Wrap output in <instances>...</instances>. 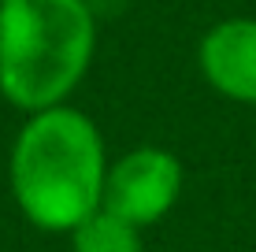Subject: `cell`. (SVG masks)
<instances>
[{
	"instance_id": "obj_6",
	"label": "cell",
	"mask_w": 256,
	"mask_h": 252,
	"mask_svg": "<svg viewBox=\"0 0 256 252\" xmlns=\"http://www.w3.org/2000/svg\"><path fill=\"white\" fill-rule=\"evenodd\" d=\"M0 4H4V0H0Z\"/></svg>"
},
{
	"instance_id": "obj_3",
	"label": "cell",
	"mask_w": 256,
	"mask_h": 252,
	"mask_svg": "<svg viewBox=\"0 0 256 252\" xmlns=\"http://www.w3.org/2000/svg\"><path fill=\"white\" fill-rule=\"evenodd\" d=\"M182 193V163L174 152L160 145H141L108 163V182H104V204L108 212L130 219L134 227H152L160 223Z\"/></svg>"
},
{
	"instance_id": "obj_1",
	"label": "cell",
	"mask_w": 256,
	"mask_h": 252,
	"mask_svg": "<svg viewBox=\"0 0 256 252\" xmlns=\"http://www.w3.org/2000/svg\"><path fill=\"white\" fill-rule=\"evenodd\" d=\"M8 182L26 223L70 234L104 204L108 152L96 123L70 104L30 111L8 156Z\"/></svg>"
},
{
	"instance_id": "obj_5",
	"label": "cell",
	"mask_w": 256,
	"mask_h": 252,
	"mask_svg": "<svg viewBox=\"0 0 256 252\" xmlns=\"http://www.w3.org/2000/svg\"><path fill=\"white\" fill-rule=\"evenodd\" d=\"M70 252H145V241L141 227L108 208H96L90 219L70 230Z\"/></svg>"
},
{
	"instance_id": "obj_4",
	"label": "cell",
	"mask_w": 256,
	"mask_h": 252,
	"mask_svg": "<svg viewBox=\"0 0 256 252\" xmlns=\"http://www.w3.org/2000/svg\"><path fill=\"white\" fill-rule=\"evenodd\" d=\"M197 67L219 97L256 104V19H223L200 37Z\"/></svg>"
},
{
	"instance_id": "obj_2",
	"label": "cell",
	"mask_w": 256,
	"mask_h": 252,
	"mask_svg": "<svg viewBox=\"0 0 256 252\" xmlns=\"http://www.w3.org/2000/svg\"><path fill=\"white\" fill-rule=\"evenodd\" d=\"M96 52L90 0L0 4V97L19 111H45L78 89Z\"/></svg>"
}]
</instances>
